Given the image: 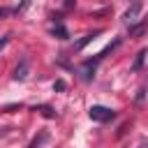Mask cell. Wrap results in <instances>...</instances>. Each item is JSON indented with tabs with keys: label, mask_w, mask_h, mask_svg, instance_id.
Wrapping results in <instances>:
<instances>
[{
	"label": "cell",
	"mask_w": 148,
	"mask_h": 148,
	"mask_svg": "<svg viewBox=\"0 0 148 148\" xmlns=\"http://www.w3.org/2000/svg\"><path fill=\"white\" fill-rule=\"evenodd\" d=\"M88 116H90V120H95V123H109V120H113L116 111L109 109V106H102V104H92L90 111H88Z\"/></svg>",
	"instance_id": "1"
},
{
	"label": "cell",
	"mask_w": 148,
	"mask_h": 148,
	"mask_svg": "<svg viewBox=\"0 0 148 148\" xmlns=\"http://www.w3.org/2000/svg\"><path fill=\"white\" fill-rule=\"evenodd\" d=\"M95 62H97V60L83 62V67H81V79H83V81H90V79L95 76Z\"/></svg>",
	"instance_id": "2"
},
{
	"label": "cell",
	"mask_w": 148,
	"mask_h": 148,
	"mask_svg": "<svg viewBox=\"0 0 148 148\" xmlns=\"http://www.w3.org/2000/svg\"><path fill=\"white\" fill-rule=\"evenodd\" d=\"M28 76V58H21V62L16 65V69H14V79L16 81H23Z\"/></svg>",
	"instance_id": "3"
},
{
	"label": "cell",
	"mask_w": 148,
	"mask_h": 148,
	"mask_svg": "<svg viewBox=\"0 0 148 148\" xmlns=\"http://www.w3.org/2000/svg\"><path fill=\"white\" fill-rule=\"evenodd\" d=\"M139 9H141V7H139V5H134V7H132V9H127V14H125V18H127V21H130V23H134V21H136V18H134V16H136V14H139Z\"/></svg>",
	"instance_id": "4"
},
{
	"label": "cell",
	"mask_w": 148,
	"mask_h": 148,
	"mask_svg": "<svg viewBox=\"0 0 148 148\" xmlns=\"http://www.w3.org/2000/svg\"><path fill=\"white\" fill-rule=\"evenodd\" d=\"M42 141H46V132H42V134H39V136H37V139H32V141H30V146H28V148H39V143H42Z\"/></svg>",
	"instance_id": "5"
},
{
	"label": "cell",
	"mask_w": 148,
	"mask_h": 148,
	"mask_svg": "<svg viewBox=\"0 0 148 148\" xmlns=\"http://www.w3.org/2000/svg\"><path fill=\"white\" fill-rule=\"evenodd\" d=\"M53 35H58V37H60V39H67V30H65V28H62V25H60V23H58V25H56V28H53Z\"/></svg>",
	"instance_id": "6"
},
{
	"label": "cell",
	"mask_w": 148,
	"mask_h": 148,
	"mask_svg": "<svg viewBox=\"0 0 148 148\" xmlns=\"http://www.w3.org/2000/svg\"><path fill=\"white\" fill-rule=\"evenodd\" d=\"M95 35H97V32H92V35H86V37H83L81 42H76V49H83V46H86V44H88L90 39H95Z\"/></svg>",
	"instance_id": "7"
},
{
	"label": "cell",
	"mask_w": 148,
	"mask_h": 148,
	"mask_svg": "<svg viewBox=\"0 0 148 148\" xmlns=\"http://www.w3.org/2000/svg\"><path fill=\"white\" fill-rule=\"evenodd\" d=\"M12 12H18V9H7V7H0V18H5V16H9Z\"/></svg>",
	"instance_id": "8"
},
{
	"label": "cell",
	"mask_w": 148,
	"mask_h": 148,
	"mask_svg": "<svg viewBox=\"0 0 148 148\" xmlns=\"http://www.w3.org/2000/svg\"><path fill=\"white\" fill-rule=\"evenodd\" d=\"M42 111H44V116H46V118H53V116H56V113H53V109H49V106H42Z\"/></svg>",
	"instance_id": "9"
},
{
	"label": "cell",
	"mask_w": 148,
	"mask_h": 148,
	"mask_svg": "<svg viewBox=\"0 0 148 148\" xmlns=\"http://www.w3.org/2000/svg\"><path fill=\"white\" fill-rule=\"evenodd\" d=\"M143 56H146V51H141V53H139V58H136V62H134V67H139V65L143 62Z\"/></svg>",
	"instance_id": "10"
},
{
	"label": "cell",
	"mask_w": 148,
	"mask_h": 148,
	"mask_svg": "<svg viewBox=\"0 0 148 148\" xmlns=\"http://www.w3.org/2000/svg\"><path fill=\"white\" fill-rule=\"evenodd\" d=\"M7 134H9V127H0V139L7 136Z\"/></svg>",
	"instance_id": "11"
}]
</instances>
